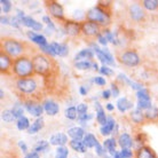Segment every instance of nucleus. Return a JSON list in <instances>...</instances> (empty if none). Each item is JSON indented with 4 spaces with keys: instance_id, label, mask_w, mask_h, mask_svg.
Wrapping results in <instances>:
<instances>
[{
    "instance_id": "nucleus-1",
    "label": "nucleus",
    "mask_w": 158,
    "mask_h": 158,
    "mask_svg": "<svg viewBox=\"0 0 158 158\" xmlns=\"http://www.w3.org/2000/svg\"><path fill=\"white\" fill-rule=\"evenodd\" d=\"M15 89L23 99H35L33 96L39 92L40 85H39V78L37 76L29 77V78L23 79H16L15 80Z\"/></svg>"
},
{
    "instance_id": "nucleus-2",
    "label": "nucleus",
    "mask_w": 158,
    "mask_h": 158,
    "mask_svg": "<svg viewBox=\"0 0 158 158\" xmlns=\"http://www.w3.org/2000/svg\"><path fill=\"white\" fill-rule=\"evenodd\" d=\"M12 75L16 79L29 78V77L36 76L32 57H30L29 55H23L14 60L12 68Z\"/></svg>"
},
{
    "instance_id": "nucleus-3",
    "label": "nucleus",
    "mask_w": 158,
    "mask_h": 158,
    "mask_svg": "<svg viewBox=\"0 0 158 158\" xmlns=\"http://www.w3.org/2000/svg\"><path fill=\"white\" fill-rule=\"evenodd\" d=\"M32 62H33L36 76H40L43 78L49 77L56 68L53 57H49L43 53H37L32 56Z\"/></svg>"
},
{
    "instance_id": "nucleus-4",
    "label": "nucleus",
    "mask_w": 158,
    "mask_h": 158,
    "mask_svg": "<svg viewBox=\"0 0 158 158\" xmlns=\"http://www.w3.org/2000/svg\"><path fill=\"white\" fill-rule=\"evenodd\" d=\"M0 47H1V52L6 53L8 56H10L13 60L21 57L23 55H27V44L17 40L12 37H5L1 39L0 43Z\"/></svg>"
},
{
    "instance_id": "nucleus-5",
    "label": "nucleus",
    "mask_w": 158,
    "mask_h": 158,
    "mask_svg": "<svg viewBox=\"0 0 158 158\" xmlns=\"http://www.w3.org/2000/svg\"><path fill=\"white\" fill-rule=\"evenodd\" d=\"M85 20L94 22V23L99 24L101 28L107 29L111 24L110 10L104 9V8L100 7L99 5H96V6L87 10L85 14Z\"/></svg>"
},
{
    "instance_id": "nucleus-6",
    "label": "nucleus",
    "mask_w": 158,
    "mask_h": 158,
    "mask_svg": "<svg viewBox=\"0 0 158 158\" xmlns=\"http://www.w3.org/2000/svg\"><path fill=\"white\" fill-rule=\"evenodd\" d=\"M117 60L123 65L128 68L139 67L141 63V56L139 55V53L135 49H125L119 52Z\"/></svg>"
},
{
    "instance_id": "nucleus-7",
    "label": "nucleus",
    "mask_w": 158,
    "mask_h": 158,
    "mask_svg": "<svg viewBox=\"0 0 158 158\" xmlns=\"http://www.w3.org/2000/svg\"><path fill=\"white\" fill-rule=\"evenodd\" d=\"M22 101L24 103L25 111L29 112L32 117H35L36 119L43 117V114L45 112L43 107V102L38 101L37 99H27V100H22Z\"/></svg>"
},
{
    "instance_id": "nucleus-8",
    "label": "nucleus",
    "mask_w": 158,
    "mask_h": 158,
    "mask_svg": "<svg viewBox=\"0 0 158 158\" xmlns=\"http://www.w3.org/2000/svg\"><path fill=\"white\" fill-rule=\"evenodd\" d=\"M101 27L99 24L91 22V21L84 20L81 22V35L86 38H96L102 32Z\"/></svg>"
},
{
    "instance_id": "nucleus-9",
    "label": "nucleus",
    "mask_w": 158,
    "mask_h": 158,
    "mask_svg": "<svg viewBox=\"0 0 158 158\" xmlns=\"http://www.w3.org/2000/svg\"><path fill=\"white\" fill-rule=\"evenodd\" d=\"M46 8H47V12L49 16H52V17H54V19L59 21H65L63 6L60 4L59 1H55V0L47 1L46 2Z\"/></svg>"
},
{
    "instance_id": "nucleus-10",
    "label": "nucleus",
    "mask_w": 158,
    "mask_h": 158,
    "mask_svg": "<svg viewBox=\"0 0 158 158\" xmlns=\"http://www.w3.org/2000/svg\"><path fill=\"white\" fill-rule=\"evenodd\" d=\"M63 31L69 37H78L81 35V23L76 20L63 21Z\"/></svg>"
},
{
    "instance_id": "nucleus-11",
    "label": "nucleus",
    "mask_w": 158,
    "mask_h": 158,
    "mask_svg": "<svg viewBox=\"0 0 158 158\" xmlns=\"http://www.w3.org/2000/svg\"><path fill=\"white\" fill-rule=\"evenodd\" d=\"M128 14L134 22H143L146 19V12H144V9L140 2H134V4L130 5Z\"/></svg>"
},
{
    "instance_id": "nucleus-12",
    "label": "nucleus",
    "mask_w": 158,
    "mask_h": 158,
    "mask_svg": "<svg viewBox=\"0 0 158 158\" xmlns=\"http://www.w3.org/2000/svg\"><path fill=\"white\" fill-rule=\"evenodd\" d=\"M96 57L100 62L102 63V65H108V67H115L116 64V60L114 57V55L111 54V52L109 51L108 47L101 48L96 54Z\"/></svg>"
},
{
    "instance_id": "nucleus-13",
    "label": "nucleus",
    "mask_w": 158,
    "mask_h": 158,
    "mask_svg": "<svg viewBox=\"0 0 158 158\" xmlns=\"http://www.w3.org/2000/svg\"><path fill=\"white\" fill-rule=\"evenodd\" d=\"M14 60L6 53L0 51V71L4 75H12V68Z\"/></svg>"
},
{
    "instance_id": "nucleus-14",
    "label": "nucleus",
    "mask_w": 158,
    "mask_h": 158,
    "mask_svg": "<svg viewBox=\"0 0 158 158\" xmlns=\"http://www.w3.org/2000/svg\"><path fill=\"white\" fill-rule=\"evenodd\" d=\"M43 107L45 114L49 117H54L60 112V104L53 99H46L43 101Z\"/></svg>"
},
{
    "instance_id": "nucleus-15",
    "label": "nucleus",
    "mask_w": 158,
    "mask_h": 158,
    "mask_svg": "<svg viewBox=\"0 0 158 158\" xmlns=\"http://www.w3.org/2000/svg\"><path fill=\"white\" fill-rule=\"evenodd\" d=\"M117 142H118V146L122 148V149H132L134 147V138L131 134L124 132V133H120V134L117 136Z\"/></svg>"
},
{
    "instance_id": "nucleus-16",
    "label": "nucleus",
    "mask_w": 158,
    "mask_h": 158,
    "mask_svg": "<svg viewBox=\"0 0 158 158\" xmlns=\"http://www.w3.org/2000/svg\"><path fill=\"white\" fill-rule=\"evenodd\" d=\"M116 126H117L116 119L112 116H108L107 124L104 126H100V134L102 135V136H110L111 134H114Z\"/></svg>"
},
{
    "instance_id": "nucleus-17",
    "label": "nucleus",
    "mask_w": 158,
    "mask_h": 158,
    "mask_svg": "<svg viewBox=\"0 0 158 158\" xmlns=\"http://www.w3.org/2000/svg\"><path fill=\"white\" fill-rule=\"evenodd\" d=\"M69 142V140H68V134L65 133H62V132H57L55 134H53L49 138V143H51V146H54V147H64L67 143Z\"/></svg>"
},
{
    "instance_id": "nucleus-18",
    "label": "nucleus",
    "mask_w": 158,
    "mask_h": 158,
    "mask_svg": "<svg viewBox=\"0 0 158 158\" xmlns=\"http://www.w3.org/2000/svg\"><path fill=\"white\" fill-rule=\"evenodd\" d=\"M94 109H95V118H96V122L99 123L100 126H104L107 124L108 120V116L106 115V111H104V108L102 107V104L100 102H94Z\"/></svg>"
},
{
    "instance_id": "nucleus-19",
    "label": "nucleus",
    "mask_w": 158,
    "mask_h": 158,
    "mask_svg": "<svg viewBox=\"0 0 158 158\" xmlns=\"http://www.w3.org/2000/svg\"><path fill=\"white\" fill-rule=\"evenodd\" d=\"M51 45L56 56H60V57H65V56H68V54H69V46H68L67 43L52 41Z\"/></svg>"
},
{
    "instance_id": "nucleus-20",
    "label": "nucleus",
    "mask_w": 158,
    "mask_h": 158,
    "mask_svg": "<svg viewBox=\"0 0 158 158\" xmlns=\"http://www.w3.org/2000/svg\"><path fill=\"white\" fill-rule=\"evenodd\" d=\"M116 107L118 109L119 112H122V114H125L126 111H131L133 110V108H134V104L133 102L128 100L126 96H123V98H119L117 100V103H116Z\"/></svg>"
},
{
    "instance_id": "nucleus-21",
    "label": "nucleus",
    "mask_w": 158,
    "mask_h": 158,
    "mask_svg": "<svg viewBox=\"0 0 158 158\" xmlns=\"http://www.w3.org/2000/svg\"><path fill=\"white\" fill-rule=\"evenodd\" d=\"M95 57V53L89 47L83 48L75 55V62L79 61H93Z\"/></svg>"
},
{
    "instance_id": "nucleus-22",
    "label": "nucleus",
    "mask_w": 158,
    "mask_h": 158,
    "mask_svg": "<svg viewBox=\"0 0 158 158\" xmlns=\"http://www.w3.org/2000/svg\"><path fill=\"white\" fill-rule=\"evenodd\" d=\"M117 80H120L123 84H126L128 86L132 88V89H134V91H141L143 89L144 87H143V84L139 83V81H135V80H132L131 78H128L126 75H124V73H119L118 77H117Z\"/></svg>"
},
{
    "instance_id": "nucleus-23",
    "label": "nucleus",
    "mask_w": 158,
    "mask_h": 158,
    "mask_svg": "<svg viewBox=\"0 0 158 158\" xmlns=\"http://www.w3.org/2000/svg\"><path fill=\"white\" fill-rule=\"evenodd\" d=\"M130 119L131 122L135 124V125H142L146 122V117H144V111L140 110L138 108H135L133 110L130 111Z\"/></svg>"
},
{
    "instance_id": "nucleus-24",
    "label": "nucleus",
    "mask_w": 158,
    "mask_h": 158,
    "mask_svg": "<svg viewBox=\"0 0 158 158\" xmlns=\"http://www.w3.org/2000/svg\"><path fill=\"white\" fill-rule=\"evenodd\" d=\"M134 158H158L156 152H155L150 147L143 146L139 149H135Z\"/></svg>"
},
{
    "instance_id": "nucleus-25",
    "label": "nucleus",
    "mask_w": 158,
    "mask_h": 158,
    "mask_svg": "<svg viewBox=\"0 0 158 158\" xmlns=\"http://www.w3.org/2000/svg\"><path fill=\"white\" fill-rule=\"evenodd\" d=\"M22 25L25 27V28H29L30 30H32V31H35V32L41 31V30L44 29L43 24L35 20L32 16H27V17L22 21Z\"/></svg>"
},
{
    "instance_id": "nucleus-26",
    "label": "nucleus",
    "mask_w": 158,
    "mask_h": 158,
    "mask_svg": "<svg viewBox=\"0 0 158 158\" xmlns=\"http://www.w3.org/2000/svg\"><path fill=\"white\" fill-rule=\"evenodd\" d=\"M27 36H28L29 40H31L32 43H35L36 45L38 46H45V45H47L48 41L46 39V37L44 36V35H40L38 32H35V31H28L27 32Z\"/></svg>"
},
{
    "instance_id": "nucleus-27",
    "label": "nucleus",
    "mask_w": 158,
    "mask_h": 158,
    "mask_svg": "<svg viewBox=\"0 0 158 158\" xmlns=\"http://www.w3.org/2000/svg\"><path fill=\"white\" fill-rule=\"evenodd\" d=\"M102 144H103V147H104V149L108 151V154L110 155L111 157H114L115 154L117 152V150H116V148H117V146H118L117 139H116L115 136H112V138H108L103 141Z\"/></svg>"
},
{
    "instance_id": "nucleus-28",
    "label": "nucleus",
    "mask_w": 158,
    "mask_h": 158,
    "mask_svg": "<svg viewBox=\"0 0 158 158\" xmlns=\"http://www.w3.org/2000/svg\"><path fill=\"white\" fill-rule=\"evenodd\" d=\"M67 134L71 140H83L84 136L86 135V132H85V128H83V127L73 126L68 130Z\"/></svg>"
},
{
    "instance_id": "nucleus-29",
    "label": "nucleus",
    "mask_w": 158,
    "mask_h": 158,
    "mask_svg": "<svg viewBox=\"0 0 158 158\" xmlns=\"http://www.w3.org/2000/svg\"><path fill=\"white\" fill-rule=\"evenodd\" d=\"M44 126H45V120H44L43 117L35 119V120L31 123V126H30V128L28 130V133L30 135L37 134V133H39L40 131L43 130Z\"/></svg>"
},
{
    "instance_id": "nucleus-30",
    "label": "nucleus",
    "mask_w": 158,
    "mask_h": 158,
    "mask_svg": "<svg viewBox=\"0 0 158 158\" xmlns=\"http://www.w3.org/2000/svg\"><path fill=\"white\" fill-rule=\"evenodd\" d=\"M69 147L72 150L78 152V154H86L87 148L84 144L83 140H70L69 141Z\"/></svg>"
},
{
    "instance_id": "nucleus-31",
    "label": "nucleus",
    "mask_w": 158,
    "mask_h": 158,
    "mask_svg": "<svg viewBox=\"0 0 158 158\" xmlns=\"http://www.w3.org/2000/svg\"><path fill=\"white\" fill-rule=\"evenodd\" d=\"M10 110H12L13 115H14V117H15L16 120H17V119H20L21 117H23L24 111H25L23 101H17V102H15L14 104H13V107H12Z\"/></svg>"
},
{
    "instance_id": "nucleus-32",
    "label": "nucleus",
    "mask_w": 158,
    "mask_h": 158,
    "mask_svg": "<svg viewBox=\"0 0 158 158\" xmlns=\"http://www.w3.org/2000/svg\"><path fill=\"white\" fill-rule=\"evenodd\" d=\"M83 142L84 144L86 146L87 149H91V148H95L96 147V144L99 142V140H98V138L95 136L93 133H86V135L84 136L83 139Z\"/></svg>"
},
{
    "instance_id": "nucleus-33",
    "label": "nucleus",
    "mask_w": 158,
    "mask_h": 158,
    "mask_svg": "<svg viewBox=\"0 0 158 158\" xmlns=\"http://www.w3.org/2000/svg\"><path fill=\"white\" fill-rule=\"evenodd\" d=\"M144 117H146V120H148V122H158V107L152 106L148 110H146L144 111Z\"/></svg>"
},
{
    "instance_id": "nucleus-34",
    "label": "nucleus",
    "mask_w": 158,
    "mask_h": 158,
    "mask_svg": "<svg viewBox=\"0 0 158 158\" xmlns=\"http://www.w3.org/2000/svg\"><path fill=\"white\" fill-rule=\"evenodd\" d=\"M102 33L104 35V37L107 38L108 43L112 44V45H115V46H118L119 45V39L117 38L115 32H112L111 30H109V29L107 28V29H103Z\"/></svg>"
},
{
    "instance_id": "nucleus-35",
    "label": "nucleus",
    "mask_w": 158,
    "mask_h": 158,
    "mask_svg": "<svg viewBox=\"0 0 158 158\" xmlns=\"http://www.w3.org/2000/svg\"><path fill=\"white\" fill-rule=\"evenodd\" d=\"M140 4H141L144 10L155 12L158 9V0H142Z\"/></svg>"
},
{
    "instance_id": "nucleus-36",
    "label": "nucleus",
    "mask_w": 158,
    "mask_h": 158,
    "mask_svg": "<svg viewBox=\"0 0 158 158\" xmlns=\"http://www.w3.org/2000/svg\"><path fill=\"white\" fill-rule=\"evenodd\" d=\"M31 126V123H30V119L28 117H21L20 119L16 120V127L19 131H28Z\"/></svg>"
},
{
    "instance_id": "nucleus-37",
    "label": "nucleus",
    "mask_w": 158,
    "mask_h": 158,
    "mask_svg": "<svg viewBox=\"0 0 158 158\" xmlns=\"http://www.w3.org/2000/svg\"><path fill=\"white\" fill-rule=\"evenodd\" d=\"M49 147H51L49 141L40 140V141H38V142L35 144V147H33V151H36V152H38V154H41V152L47 151L48 149H49Z\"/></svg>"
},
{
    "instance_id": "nucleus-38",
    "label": "nucleus",
    "mask_w": 158,
    "mask_h": 158,
    "mask_svg": "<svg viewBox=\"0 0 158 158\" xmlns=\"http://www.w3.org/2000/svg\"><path fill=\"white\" fill-rule=\"evenodd\" d=\"M64 116L65 118H68L69 120H76L78 119V111H77V107H68L65 110H64Z\"/></svg>"
},
{
    "instance_id": "nucleus-39",
    "label": "nucleus",
    "mask_w": 158,
    "mask_h": 158,
    "mask_svg": "<svg viewBox=\"0 0 158 158\" xmlns=\"http://www.w3.org/2000/svg\"><path fill=\"white\" fill-rule=\"evenodd\" d=\"M92 65H93V61H79V62H75V68L77 70H80V71L91 70Z\"/></svg>"
},
{
    "instance_id": "nucleus-40",
    "label": "nucleus",
    "mask_w": 158,
    "mask_h": 158,
    "mask_svg": "<svg viewBox=\"0 0 158 158\" xmlns=\"http://www.w3.org/2000/svg\"><path fill=\"white\" fill-rule=\"evenodd\" d=\"M1 119H2V122L7 123V124L13 123L14 120H16L10 109H6V110H4L2 112H1Z\"/></svg>"
},
{
    "instance_id": "nucleus-41",
    "label": "nucleus",
    "mask_w": 158,
    "mask_h": 158,
    "mask_svg": "<svg viewBox=\"0 0 158 158\" xmlns=\"http://www.w3.org/2000/svg\"><path fill=\"white\" fill-rule=\"evenodd\" d=\"M136 99L138 101H151L150 93L147 88H143L141 91L136 92Z\"/></svg>"
},
{
    "instance_id": "nucleus-42",
    "label": "nucleus",
    "mask_w": 158,
    "mask_h": 158,
    "mask_svg": "<svg viewBox=\"0 0 158 158\" xmlns=\"http://www.w3.org/2000/svg\"><path fill=\"white\" fill-rule=\"evenodd\" d=\"M69 157V149L67 147H57L55 150V158H68Z\"/></svg>"
},
{
    "instance_id": "nucleus-43",
    "label": "nucleus",
    "mask_w": 158,
    "mask_h": 158,
    "mask_svg": "<svg viewBox=\"0 0 158 158\" xmlns=\"http://www.w3.org/2000/svg\"><path fill=\"white\" fill-rule=\"evenodd\" d=\"M0 4H1V10H2V13H5V14L10 13V10H12L13 8L10 0H0Z\"/></svg>"
},
{
    "instance_id": "nucleus-44",
    "label": "nucleus",
    "mask_w": 158,
    "mask_h": 158,
    "mask_svg": "<svg viewBox=\"0 0 158 158\" xmlns=\"http://www.w3.org/2000/svg\"><path fill=\"white\" fill-rule=\"evenodd\" d=\"M99 72L101 73V76H104V77H111V76H114V70L111 69L110 67H108V65H102V67H100V70Z\"/></svg>"
},
{
    "instance_id": "nucleus-45",
    "label": "nucleus",
    "mask_w": 158,
    "mask_h": 158,
    "mask_svg": "<svg viewBox=\"0 0 158 158\" xmlns=\"http://www.w3.org/2000/svg\"><path fill=\"white\" fill-rule=\"evenodd\" d=\"M151 107H152L151 101H138V103H136V108L142 111L148 110V109Z\"/></svg>"
},
{
    "instance_id": "nucleus-46",
    "label": "nucleus",
    "mask_w": 158,
    "mask_h": 158,
    "mask_svg": "<svg viewBox=\"0 0 158 158\" xmlns=\"http://www.w3.org/2000/svg\"><path fill=\"white\" fill-rule=\"evenodd\" d=\"M92 83L95 84L96 86H106L107 80H106L104 77H102V76H95V77L92 78Z\"/></svg>"
},
{
    "instance_id": "nucleus-47",
    "label": "nucleus",
    "mask_w": 158,
    "mask_h": 158,
    "mask_svg": "<svg viewBox=\"0 0 158 158\" xmlns=\"http://www.w3.org/2000/svg\"><path fill=\"white\" fill-rule=\"evenodd\" d=\"M110 92H111V95H112L114 98H118L119 94H120V88H119V86L117 85V83H111Z\"/></svg>"
},
{
    "instance_id": "nucleus-48",
    "label": "nucleus",
    "mask_w": 158,
    "mask_h": 158,
    "mask_svg": "<svg viewBox=\"0 0 158 158\" xmlns=\"http://www.w3.org/2000/svg\"><path fill=\"white\" fill-rule=\"evenodd\" d=\"M119 152L122 158H133L135 155V151H133L132 149H122Z\"/></svg>"
},
{
    "instance_id": "nucleus-49",
    "label": "nucleus",
    "mask_w": 158,
    "mask_h": 158,
    "mask_svg": "<svg viewBox=\"0 0 158 158\" xmlns=\"http://www.w3.org/2000/svg\"><path fill=\"white\" fill-rule=\"evenodd\" d=\"M91 119H93V115L92 114H85V115H79L78 116V122L80 124H86L87 122H89Z\"/></svg>"
},
{
    "instance_id": "nucleus-50",
    "label": "nucleus",
    "mask_w": 158,
    "mask_h": 158,
    "mask_svg": "<svg viewBox=\"0 0 158 158\" xmlns=\"http://www.w3.org/2000/svg\"><path fill=\"white\" fill-rule=\"evenodd\" d=\"M77 111H78V115H85L88 111V104L87 103H79L77 106Z\"/></svg>"
},
{
    "instance_id": "nucleus-51",
    "label": "nucleus",
    "mask_w": 158,
    "mask_h": 158,
    "mask_svg": "<svg viewBox=\"0 0 158 158\" xmlns=\"http://www.w3.org/2000/svg\"><path fill=\"white\" fill-rule=\"evenodd\" d=\"M96 40H98V44H100V45H102L103 47H107V45L109 44V43H108L107 38L104 37V35H103L102 32L100 33L99 36L96 37Z\"/></svg>"
},
{
    "instance_id": "nucleus-52",
    "label": "nucleus",
    "mask_w": 158,
    "mask_h": 158,
    "mask_svg": "<svg viewBox=\"0 0 158 158\" xmlns=\"http://www.w3.org/2000/svg\"><path fill=\"white\" fill-rule=\"evenodd\" d=\"M10 25L15 29H20L22 23H21V21L19 20L16 16H13V17H10Z\"/></svg>"
},
{
    "instance_id": "nucleus-53",
    "label": "nucleus",
    "mask_w": 158,
    "mask_h": 158,
    "mask_svg": "<svg viewBox=\"0 0 158 158\" xmlns=\"http://www.w3.org/2000/svg\"><path fill=\"white\" fill-rule=\"evenodd\" d=\"M17 146H19V148H20V150L23 152V154H28V146H27V143L24 142V141H22V140H20L19 142H17Z\"/></svg>"
},
{
    "instance_id": "nucleus-54",
    "label": "nucleus",
    "mask_w": 158,
    "mask_h": 158,
    "mask_svg": "<svg viewBox=\"0 0 158 158\" xmlns=\"http://www.w3.org/2000/svg\"><path fill=\"white\" fill-rule=\"evenodd\" d=\"M111 96H112V95H111L110 89H104V91L101 93V98H102L103 100H109Z\"/></svg>"
},
{
    "instance_id": "nucleus-55",
    "label": "nucleus",
    "mask_w": 158,
    "mask_h": 158,
    "mask_svg": "<svg viewBox=\"0 0 158 158\" xmlns=\"http://www.w3.org/2000/svg\"><path fill=\"white\" fill-rule=\"evenodd\" d=\"M0 22L2 25H7V24H10V17H8L7 15H2L0 17Z\"/></svg>"
},
{
    "instance_id": "nucleus-56",
    "label": "nucleus",
    "mask_w": 158,
    "mask_h": 158,
    "mask_svg": "<svg viewBox=\"0 0 158 158\" xmlns=\"http://www.w3.org/2000/svg\"><path fill=\"white\" fill-rule=\"evenodd\" d=\"M23 158H40V155L38 152H36V151L32 150L31 152H28Z\"/></svg>"
},
{
    "instance_id": "nucleus-57",
    "label": "nucleus",
    "mask_w": 158,
    "mask_h": 158,
    "mask_svg": "<svg viewBox=\"0 0 158 158\" xmlns=\"http://www.w3.org/2000/svg\"><path fill=\"white\" fill-rule=\"evenodd\" d=\"M79 93L83 96H86L88 94V88H86V86H80L79 87Z\"/></svg>"
},
{
    "instance_id": "nucleus-58",
    "label": "nucleus",
    "mask_w": 158,
    "mask_h": 158,
    "mask_svg": "<svg viewBox=\"0 0 158 158\" xmlns=\"http://www.w3.org/2000/svg\"><path fill=\"white\" fill-rule=\"evenodd\" d=\"M106 110L109 111V112H112V111L115 110V106L112 103H107L106 104Z\"/></svg>"
},
{
    "instance_id": "nucleus-59",
    "label": "nucleus",
    "mask_w": 158,
    "mask_h": 158,
    "mask_svg": "<svg viewBox=\"0 0 158 158\" xmlns=\"http://www.w3.org/2000/svg\"><path fill=\"white\" fill-rule=\"evenodd\" d=\"M92 70H94V71H99V70H100L99 64L96 63L95 61H93V65H92Z\"/></svg>"
},
{
    "instance_id": "nucleus-60",
    "label": "nucleus",
    "mask_w": 158,
    "mask_h": 158,
    "mask_svg": "<svg viewBox=\"0 0 158 158\" xmlns=\"http://www.w3.org/2000/svg\"><path fill=\"white\" fill-rule=\"evenodd\" d=\"M4 98H5V92H4V89L1 88V89H0V99L2 100Z\"/></svg>"
},
{
    "instance_id": "nucleus-61",
    "label": "nucleus",
    "mask_w": 158,
    "mask_h": 158,
    "mask_svg": "<svg viewBox=\"0 0 158 158\" xmlns=\"http://www.w3.org/2000/svg\"><path fill=\"white\" fill-rule=\"evenodd\" d=\"M111 158H114V157H111Z\"/></svg>"
}]
</instances>
